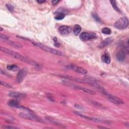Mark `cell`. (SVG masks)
Segmentation results:
<instances>
[{"label": "cell", "mask_w": 129, "mask_h": 129, "mask_svg": "<svg viewBox=\"0 0 129 129\" xmlns=\"http://www.w3.org/2000/svg\"><path fill=\"white\" fill-rule=\"evenodd\" d=\"M51 2H52V4L54 5L57 4L59 2V1H54V0H53V1H52Z\"/></svg>", "instance_id": "31"}, {"label": "cell", "mask_w": 129, "mask_h": 129, "mask_svg": "<svg viewBox=\"0 0 129 129\" xmlns=\"http://www.w3.org/2000/svg\"><path fill=\"white\" fill-rule=\"evenodd\" d=\"M45 119L47 121H49L50 123L56 125V126H61V124L60 123H59L58 121H57L56 120H54V119L51 118L50 117H46Z\"/></svg>", "instance_id": "21"}, {"label": "cell", "mask_w": 129, "mask_h": 129, "mask_svg": "<svg viewBox=\"0 0 129 129\" xmlns=\"http://www.w3.org/2000/svg\"><path fill=\"white\" fill-rule=\"evenodd\" d=\"M102 32L103 34H107V35H109L111 34L112 33V31L110 30L109 28L108 27H104L102 29Z\"/></svg>", "instance_id": "25"}, {"label": "cell", "mask_w": 129, "mask_h": 129, "mask_svg": "<svg viewBox=\"0 0 129 129\" xmlns=\"http://www.w3.org/2000/svg\"><path fill=\"white\" fill-rule=\"evenodd\" d=\"M0 83H1V84L2 85V86H4L5 87H8V88H11L12 86L9 85V84L3 81H1V82H0Z\"/></svg>", "instance_id": "28"}, {"label": "cell", "mask_w": 129, "mask_h": 129, "mask_svg": "<svg viewBox=\"0 0 129 129\" xmlns=\"http://www.w3.org/2000/svg\"><path fill=\"white\" fill-rule=\"evenodd\" d=\"M71 28L70 26L66 25L61 26L58 29L59 32L62 35H67L71 33Z\"/></svg>", "instance_id": "13"}, {"label": "cell", "mask_w": 129, "mask_h": 129, "mask_svg": "<svg viewBox=\"0 0 129 129\" xmlns=\"http://www.w3.org/2000/svg\"><path fill=\"white\" fill-rule=\"evenodd\" d=\"M128 52H129L128 47L124 45L122 47V48L120 50H119L117 53L116 56L118 61L120 62H124L126 59V54L128 53Z\"/></svg>", "instance_id": "7"}, {"label": "cell", "mask_w": 129, "mask_h": 129, "mask_svg": "<svg viewBox=\"0 0 129 129\" xmlns=\"http://www.w3.org/2000/svg\"><path fill=\"white\" fill-rule=\"evenodd\" d=\"M58 76L61 78H63L66 79H68L69 80H71L73 81H75L78 83H86L88 84L91 86H92L94 87L95 88H97V89L99 90L100 91H104L105 90V89L100 85H99L98 83H97L96 81H93V80L90 79L89 78H86L85 79H81L79 78H76L73 76H71L70 75H62V74H59L58 75Z\"/></svg>", "instance_id": "2"}, {"label": "cell", "mask_w": 129, "mask_h": 129, "mask_svg": "<svg viewBox=\"0 0 129 129\" xmlns=\"http://www.w3.org/2000/svg\"><path fill=\"white\" fill-rule=\"evenodd\" d=\"M7 8L8 9V10L11 12V13H13L14 11V7L13 6H12L11 4H7L6 5Z\"/></svg>", "instance_id": "27"}, {"label": "cell", "mask_w": 129, "mask_h": 129, "mask_svg": "<svg viewBox=\"0 0 129 129\" xmlns=\"http://www.w3.org/2000/svg\"><path fill=\"white\" fill-rule=\"evenodd\" d=\"M81 30H82L81 27L79 25L77 24V25H75L74 27L73 32H74V33L75 34V35H78L80 33V32L81 31Z\"/></svg>", "instance_id": "18"}, {"label": "cell", "mask_w": 129, "mask_h": 129, "mask_svg": "<svg viewBox=\"0 0 129 129\" xmlns=\"http://www.w3.org/2000/svg\"><path fill=\"white\" fill-rule=\"evenodd\" d=\"M7 68L8 70L13 72H16L19 70V68L16 65H10L7 66Z\"/></svg>", "instance_id": "20"}, {"label": "cell", "mask_w": 129, "mask_h": 129, "mask_svg": "<svg viewBox=\"0 0 129 129\" xmlns=\"http://www.w3.org/2000/svg\"><path fill=\"white\" fill-rule=\"evenodd\" d=\"M32 44L33 45L36 46L37 47H39L41 49L45 51H47L48 52L56 54V55H58V56H62L63 55L62 52H61L60 51L56 49L52 48L51 47H50L49 46H47L46 45H45L42 43H32Z\"/></svg>", "instance_id": "4"}, {"label": "cell", "mask_w": 129, "mask_h": 129, "mask_svg": "<svg viewBox=\"0 0 129 129\" xmlns=\"http://www.w3.org/2000/svg\"><path fill=\"white\" fill-rule=\"evenodd\" d=\"M96 38L97 36L94 33H90L87 32H83L80 35V40L83 42H86L91 40H93Z\"/></svg>", "instance_id": "10"}, {"label": "cell", "mask_w": 129, "mask_h": 129, "mask_svg": "<svg viewBox=\"0 0 129 129\" xmlns=\"http://www.w3.org/2000/svg\"><path fill=\"white\" fill-rule=\"evenodd\" d=\"M9 95L10 97L14 98H24L26 95L25 93L19 92H11L9 93Z\"/></svg>", "instance_id": "14"}, {"label": "cell", "mask_w": 129, "mask_h": 129, "mask_svg": "<svg viewBox=\"0 0 129 129\" xmlns=\"http://www.w3.org/2000/svg\"><path fill=\"white\" fill-rule=\"evenodd\" d=\"M0 49H1V50L2 51L4 52V53H5L6 54L10 55V56H11V57H12L13 58H14L16 59L20 60L21 61L28 63L31 65L34 66L36 67H40V65L38 63L34 61V60H33L29 58H27L26 57H25V56H23V55H22L19 53H18L16 51H14L12 50H11L10 49H8L6 47H3V46H1V47H0Z\"/></svg>", "instance_id": "1"}, {"label": "cell", "mask_w": 129, "mask_h": 129, "mask_svg": "<svg viewBox=\"0 0 129 129\" xmlns=\"http://www.w3.org/2000/svg\"><path fill=\"white\" fill-rule=\"evenodd\" d=\"M68 68L70 69H71L73 71H74L75 72H76L77 73L80 74H83V75H85L87 73V71L86 69H84L82 67L75 65H70L68 66Z\"/></svg>", "instance_id": "12"}, {"label": "cell", "mask_w": 129, "mask_h": 129, "mask_svg": "<svg viewBox=\"0 0 129 129\" xmlns=\"http://www.w3.org/2000/svg\"><path fill=\"white\" fill-rule=\"evenodd\" d=\"M113 41V40L112 38H107L100 43V44L98 46V47H99L100 48H103V47L109 45L110 43H112Z\"/></svg>", "instance_id": "15"}, {"label": "cell", "mask_w": 129, "mask_h": 129, "mask_svg": "<svg viewBox=\"0 0 129 129\" xmlns=\"http://www.w3.org/2000/svg\"><path fill=\"white\" fill-rule=\"evenodd\" d=\"M37 2H38V3H39V4H42L45 2V1L44 0H38Z\"/></svg>", "instance_id": "32"}, {"label": "cell", "mask_w": 129, "mask_h": 129, "mask_svg": "<svg viewBox=\"0 0 129 129\" xmlns=\"http://www.w3.org/2000/svg\"><path fill=\"white\" fill-rule=\"evenodd\" d=\"M101 60L102 62L106 64H109L111 62V58L108 53H104L101 56Z\"/></svg>", "instance_id": "16"}, {"label": "cell", "mask_w": 129, "mask_h": 129, "mask_svg": "<svg viewBox=\"0 0 129 129\" xmlns=\"http://www.w3.org/2000/svg\"><path fill=\"white\" fill-rule=\"evenodd\" d=\"M76 115H77V116L80 117L82 118L88 120H90L92 122H94L96 123H100V124H107V125H110L112 124V122L110 121H106V120H102L99 118H95V117H89L87 116L86 115H83L78 112H76V111H74V112Z\"/></svg>", "instance_id": "5"}, {"label": "cell", "mask_w": 129, "mask_h": 129, "mask_svg": "<svg viewBox=\"0 0 129 129\" xmlns=\"http://www.w3.org/2000/svg\"><path fill=\"white\" fill-rule=\"evenodd\" d=\"M110 3H111L113 7L114 8V9L117 11V12H120V10L119 9V7L117 6V2L115 1H110Z\"/></svg>", "instance_id": "24"}, {"label": "cell", "mask_w": 129, "mask_h": 129, "mask_svg": "<svg viewBox=\"0 0 129 129\" xmlns=\"http://www.w3.org/2000/svg\"><path fill=\"white\" fill-rule=\"evenodd\" d=\"M3 128L5 129H17V127L13 126H3Z\"/></svg>", "instance_id": "30"}, {"label": "cell", "mask_w": 129, "mask_h": 129, "mask_svg": "<svg viewBox=\"0 0 129 129\" xmlns=\"http://www.w3.org/2000/svg\"><path fill=\"white\" fill-rule=\"evenodd\" d=\"M92 17L94 18V20L96 22H99V23H102L101 19H100L99 16L97 14H96V13L93 12V13H92Z\"/></svg>", "instance_id": "22"}, {"label": "cell", "mask_w": 129, "mask_h": 129, "mask_svg": "<svg viewBox=\"0 0 129 129\" xmlns=\"http://www.w3.org/2000/svg\"><path fill=\"white\" fill-rule=\"evenodd\" d=\"M129 25L128 19L126 17H123L118 20H117L114 24V27L120 30H122L126 28Z\"/></svg>", "instance_id": "6"}, {"label": "cell", "mask_w": 129, "mask_h": 129, "mask_svg": "<svg viewBox=\"0 0 129 129\" xmlns=\"http://www.w3.org/2000/svg\"><path fill=\"white\" fill-rule=\"evenodd\" d=\"M65 17V14L64 13H59L56 16H55L54 18L57 20H61L64 19Z\"/></svg>", "instance_id": "23"}, {"label": "cell", "mask_w": 129, "mask_h": 129, "mask_svg": "<svg viewBox=\"0 0 129 129\" xmlns=\"http://www.w3.org/2000/svg\"><path fill=\"white\" fill-rule=\"evenodd\" d=\"M19 116L24 119H27V120H30L31 121H33L35 122H41V123H43V121L39 117L36 116L34 115V114L28 113V114H25V113H21L19 114Z\"/></svg>", "instance_id": "8"}, {"label": "cell", "mask_w": 129, "mask_h": 129, "mask_svg": "<svg viewBox=\"0 0 129 129\" xmlns=\"http://www.w3.org/2000/svg\"><path fill=\"white\" fill-rule=\"evenodd\" d=\"M8 105L11 107H14L17 108H19L20 106L19 102L15 100H10L8 102Z\"/></svg>", "instance_id": "17"}, {"label": "cell", "mask_w": 129, "mask_h": 129, "mask_svg": "<svg viewBox=\"0 0 129 129\" xmlns=\"http://www.w3.org/2000/svg\"><path fill=\"white\" fill-rule=\"evenodd\" d=\"M1 74H3V75H5V76H7V77L11 76L8 73H7V72H6V71H3L2 69H1Z\"/></svg>", "instance_id": "29"}, {"label": "cell", "mask_w": 129, "mask_h": 129, "mask_svg": "<svg viewBox=\"0 0 129 129\" xmlns=\"http://www.w3.org/2000/svg\"><path fill=\"white\" fill-rule=\"evenodd\" d=\"M62 83L64 85H65V86L71 87V88H73L74 89H75L76 90L81 91H83V92H84L89 93V94H95V92L94 91L91 90L89 89H88L87 88L81 86L75 85V84H73V83H72L70 82L63 80Z\"/></svg>", "instance_id": "3"}, {"label": "cell", "mask_w": 129, "mask_h": 129, "mask_svg": "<svg viewBox=\"0 0 129 129\" xmlns=\"http://www.w3.org/2000/svg\"><path fill=\"white\" fill-rule=\"evenodd\" d=\"M27 74V71L26 69L23 68L21 69L18 73L16 78V82L18 83H22L24 80V78H25V77L26 76Z\"/></svg>", "instance_id": "11"}, {"label": "cell", "mask_w": 129, "mask_h": 129, "mask_svg": "<svg viewBox=\"0 0 129 129\" xmlns=\"http://www.w3.org/2000/svg\"><path fill=\"white\" fill-rule=\"evenodd\" d=\"M0 38H1L2 40H3V41H4L5 42H6L8 40H9V37L5 35V34H3L2 33H1L0 34Z\"/></svg>", "instance_id": "26"}, {"label": "cell", "mask_w": 129, "mask_h": 129, "mask_svg": "<svg viewBox=\"0 0 129 129\" xmlns=\"http://www.w3.org/2000/svg\"><path fill=\"white\" fill-rule=\"evenodd\" d=\"M6 42L8 43L10 45H11L12 46H14L15 47H16V48H21V47H22V44H21L20 43H16V42H12L10 40H8L7 41H6Z\"/></svg>", "instance_id": "19"}, {"label": "cell", "mask_w": 129, "mask_h": 129, "mask_svg": "<svg viewBox=\"0 0 129 129\" xmlns=\"http://www.w3.org/2000/svg\"><path fill=\"white\" fill-rule=\"evenodd\" d=\"M106 97V98L108 99L109 101H110L111 102L116 104H124V101L122 99L119 98L118 97H117L116 96L111 95L110 94H108L106 92V91L105 92L103 93Z\"/></svg>", "instance_id": "9"}]
</instances>
